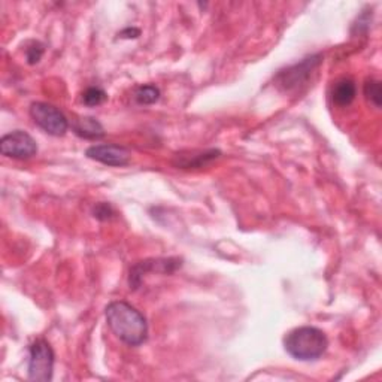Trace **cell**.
I'll use <instances>...</instances> for the list:
<instances>
[{
  "mask_svg": "<svg viewBox=\"0 0 382 382\" xmlns=\"http://www.w3.org/2000/svg\"><path fill=\"white\" fill-rule=\"evenodd\" d=\"M364 96L369 104H372L375 108H381V97H382V90H381V82L378 80H367L364 84Z\"/></svg>",
  "mask_w": 382,
  "mask_h": 382,
  "instance_id": "4fadbf2b",
  "label": "cell"
},
{
  "mask_svg": "<svg viewBox=\"0 0 382 382\" xmlns=\"http://www.w3.org/2000/svg\"><path fill=\"white\" fill-rule=\"evenodd\" d=\"M105 318L111 332L129 346H139L148 339L146 318L124 300L111 302L105 307Z\"/></svg>",
  "mask_w": 382,
  "mask_h": 382,
  "instance_id": "6da1fadb",
  "label": "cell"
},
{
  "mask_svg": "<svg viewBox=\"0 0 382 382\" xmlns=\"http://www.w3.org/2000/svg\"><path fill=\"white\" fill-rule=\"evenodd\" d=\"M181 266V261L173 260V258H165V260H148L138 263L133 269L130 271V285L133 288H138L141 284V278L148 271H155L158 269L160 272H173L176 268Z\"/></svg>",
  "mask_w": 382,
  "mask_h": 382,
  "instance_id": "ba28073f",
  "label": "cell"
},
{
  "mask_svg": "<svg viewBox=\"0 0 382 382\" xmlns=\"http://www.w3.org/2000/svg\"><path fill=\"white\" fill-rule=\"evenodd\" d=\"M107 99H108V94L105 93V90H102V88L99 87H90L82 93V104L90 108L102 105Z\"/></svg>",
  "mask_w": 382,
  "mask_h": 382,
  "instance_id": "5bb4252c",
  "label": "cell"
},
{
  "mask_svg": "<svg viewBox=\"0 0 382 382\" xmlns=\"http://www.w3.org/2000/svg\"><path fill=\"white\" fill-rule=\"evenodd\" d=\"M55 356L51 345L45 339H36L28 348L27 373L28 379L48 382L53 379Z\"/></svg>",
  "mask_w": 382,
  "mask_h": 382,
  "instance_id": "3957f363",
  "label": "cell"
},
{
  "mask_svg": "<svg viewBox=\"0 0 382 382\" xmlns=\"http://www.w3.org/2000/svg\"><path fill=\"white\" fill-rule=\"evenodd\" d=\"M85 155L90 160L97 161V163L112 168H121L130 163V151L124 148V146L115 143L92 145L85 151Z\"/></svg>",
  "mask_w": 382,
  "mask_h": 382,
  "instance_id": "8992f818",
  "label": "cell"
},
{
  "mask_svg": "<svg viewBox=\"0 0 382 382\" xmlns=\"http://www.w3.org/2000/svg\"><path fill=\"white\" fill-rule=\"evenodd\" d=\"M28 114H31L35 124L45 131V133L57 138L66 135L69 121L65 114L54 105L45 104V102H35V104L31 105Z\"/></svg>",
  "mask_w": 382,
  "mask_h": 382,
  "instance_id": "277c9868",
  "label": "cell"
},
{
  "mask_svg": "<svg viewBox=\"0 0 382 382\" xmlns=\"http://www.w3.org/2000/svg\"><path fill=\"white\" fill-rule=\"evenodd\" d=\"M0 153L16 160H28L38 153L36 141L23 130H13L0 139Z\"/></svg>",
  "mask_w": 382,
  "mask_h": 382,
  "instance_id": "5b68a950",
  "label": "cell"
},
{
  "mask_svg": "<svg viewBox=\"0 0 382 382\" xmlns=\"http://www.w3.org/2000/svg\"><path fill=\"white\" fill-rule=\"evenodd\" d=\"M73 131L82 139L97 141L105 136V129L93 116H82L73 123Z\"/></svg>",
  "mask_w": 382,
  "mask_h": 382,
  "instance_id": "30bf717a",
  "label": "cell"
},
{
  "mask_svg": "<svg viewBox=\"0 0 382 382\" xmlns=\"http://www.w3.org/2000/svg\"><path fill=\"white\" fill-rule=\"evenodd\" d=\"M93 215L94 218L100 219V222H105V219H109L114 215V209L108 203H99L93 209Z\"/></svg>",
  "mask_w": 382,
  "mask_h": 382,
  "instance_id": "2e32d148",
  "label": "cell"
},
{
  "mask_svg": "<svg viewBox=\"0 0 382 382\" xmlns=\"http://www.w3.org/2000/svg\"><path fill=\"white\" fill-rule=\"evenodd\" d=\"M217 157H219L218 150H209V151H204V153H199L193 157L178 154V158H180L178 166L180 168H200V166H204L207 163H209V161H212Z\"/></svg>",
  "mask_w": 382,
  "mask_h": 382,
  "instance_id": "8fae6325",
  "label": "cell"
},
{
  "mask_svg": "<svg viewBox=\"0 0 382 382\" xmlns=\"http://www.w3.org/2000/svg\"><path fill=\"white\" fill-rule=\"evenodd\" d=\"M135 99L139 105H153L160 99V90L155 85H141L135 93Z\"/></svg>",
  "mask_w": 382,
  "mask_h": 382,
  "instance_id": "7c38bea8",
  "label": "cell"
},
{
  "mask_svg": "<svg viewBox=\"0 0 382 382\" xmlns=\"http://www.w3.org/2000/svg\"><path fill=\"white\" fill-rule=\"evenodd\" d=\"M320 58H321L320 55L307 57L302 63L287 69L285 72H281L278 75V82L281 84L285 90H291L293 87H298V85L303 84L307 78L311 77V73L314 72V69L320 65V62H321Z\"/></svg>",
  "mask_w": 382,
  "mask_h": 382,
  "instance_id": "52a82bcc",
  "label": "cell"
},
{
  "mask_svg": "<svg viewBox=\"0 0 382 382\" xmlns=\"http://www.w3.org/2000/svg\"><path fill=\"white\" fill-rule=\"evenodd\" d=\"M357 94L356 82L351 78H342L336 81L332 87V100L336 107L345 108L349 107L354 102Z\"/></svg>",
  "mask_w": 382,
  "mask_h": 382,
  "instance_id": "9c48e42d",
  "label": "cell"
},
{
  "mask_svg": "<svg viewBox=\"0 0 382 382\" xmlns=\"http://www.w3.org/2000/svg\"><path fill=\"white\" fill-rule=\"evenodd\" d=\"M43 55V45L40 42H33L31 47L26 50V57L28 65H36Z\"/></svg>",
  "mask_w": 382,
  "mask_h": 382,
  "instance_id": "9a60e30c",
  "label": "cell"
},
{
  "mask_svg": "<svg viewBox=\"0 0 382 382\" xmlns=\"http://www.w3.org/2000/svg\"><path fill=\"white\" fill-rule=\"evenodd\" d=\"M329 339L326 333L312 327L302 326L293 329L284 337V348L287 354L299 361H315L327 351Z\"/></svg>",
  "mask_w": 382,
  "mask_h": 382,
  "instance_id": "7a4b0ae2",
  "label": "cell"
}]
</instances>
